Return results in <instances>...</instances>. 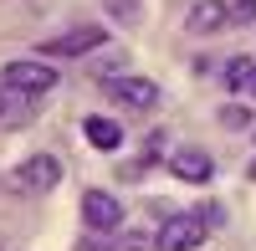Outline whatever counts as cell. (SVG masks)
Here are the masks:
<instances>
[{"mask_svg": "<svg viewBox=\"0 0 256 251\" xmlns=\"http://www.w3.org/2000/svg\"><path fill=\"white\" fill-rule=\"evenodd\" d=\"M251 98H256V82H251Z\"/></svg>", "mask_w": 256, "mask_h": 251, "instance_id": "obj_20", "label": "cell"}, {"mask_svg": "<svg viewBox=\"0 0 256 251\" xmlns=\"http://www.w3.org/2000/svg\"><path fill=\"white\" fill-rule=\"evenodd\" d=\"M26 118H31V98H20V92H10L6 82H0V123L16 128V123H26Z\"/></svg>", "mask_w": 256, "mask_h": 251, "instance_id": "obj_11", "label": "cell"}, {"mask_svg": "<svg viewBox=\"0 0 256 251\" xmlns=\"http://www.w3.org/2000/svg\"><path fill=\"white\" fill-rule=\"evenodd\" d=\"M220 82H226L230 92H246L251 82H256V62L251 56H230L226 67H220Z\"/></svg>", "mask_w": 256, "mask_h": 251, "instance_id": "obj_10", "label": "cell"}, {"mask_svg": "<svg viewBox=\"0 0 256 251\" xmlns=\"http://www.w3.org/2000/svg\"><path fill=\"white\" fill-rule=\"evenodd\" d=\"M82 134H88V144L102 149V154L123 149V123H113L108 113H88V118H82Z\"/></svg>", "mask_w": 256, "mask_h": 251, "instance_id": "obj_9", "label": "cell"}, {"mask_svg": "<svg viewBox=\"0 0 256 251\" xmlns=\"http://www.w3.org/2000/svg\"><path fill=\"white\" fill-rule=\"evenodd\" d=\"M220 123H226L230 134H241V128H251V113H246V108H230V102H226V108H220Z\"/></svg>", "mask_w": 256, "mask_h": 251, "instance_id": "obj_15", "label": "cell"}, {"mask_svg": "<svg viewBox=\"0 0 256 251\" xmlns=\"http://www.w3.org/2000/svg\"><path fill=\"white\" fill-rule=\"evenodd\" d=\"M77 251H108V246H98V241L88 236V241H77Z\"/></svg>", "mask_w": 256, "mask_h": 251, "instance_id": "obj_17", "label": "cell"}, {"mask_svg": "<svg viewBox=\"0 0 256 251\" xmlns=\"http://www.w3.org/2000/svg\"><path fill=\"white\" fill-rule=\"evenodd\" d=\"M102 92H108L113 102H123V108H134V113H154L159 108V82H148V77H102Z\"/></svg>", "mask_w": 256, "mask_h": 251, "instance_id": "obj_4", "label": "cell"}, {"mask_svg": "<svg viewBox=\"0 0 256 251\" xmlns=\"http://www.w3.org/2000/svg\"><path fill=\"white\" fill-rule=\"evenodd\" d=\"M82 220H88V231L113 236L118 226H123V205H118V195H108V190H88V195H82Z\"/></svg>", "mask_w": 256, "mask_h": 251, "instance_id": "obj_5", "label": "cell"}, {"mask_svg": "<svg viewBox=\"0 0 256 251\" xmlns=\"http://www.w3.org/2000/svg\"><path fill=\"white\" fill-rule=\"evenodd\" d=\"M102 41H108V31H102V26H67L62 36H52L41 52H46V56H88V52L102 46Z\"/></svg>", "mask_w": 256, "mask_h": 251, "instance_id": "obj_6", "label": "cell"}, {"mask_svg": "<svg viewBox=\"0 0 256 251\" xmlns=\"http://www.w3.org/2000/svg\"><path fill=\"white\" fill-rule=\"evenodd\" d=\"M102 10H108V20H118V26H138V0H102Z\"/></svg>", "mask_w": 256, "mask_h": 251, "instance_id": "obj_12", "label": "cell"}, {"mask_svg": "<svg viewBox=\"0 0 256 251\" xmlns=\"http://www.w3.org/2000/svg\"><path fill=\"white\" fill-rule=\"evenodd\" d=\"M205 236H210V226L200 210H174V216H164L154 251H195V246H205Z\"/></svg>", "mask_w": 256, "mask_h": 251, "instance_id": "obj_2", "label": "cell"}, {"mask_svg": "<svg viewBox=\"0 0 256 251\" xmlns=\"http://www.w3.org/2000/svg\"><path fill=\"white\" fill-rule=\"evenodd\" d=\"M230 26H256V0H230Z\"/></svg>", "mask_w": 256, "mask_h": 251, "instance_id": "obj_14", "label": "cell"}, {"mask_svg": "<svg viewBox=\"0 0 256 251\" xmlns=\"http://www.w3.org/2000/svg\"><path fill=\"white\" fill-rule=\"evenodd\" d=\"M200 216H205L210 231H220V226H226V205H220V200H205V205H200Z\"/></svg>", "mask_w": 256, "mask_h": 251, "instance_id": "obj_16", "label": "cell"}, {"mask_svg": "<svg viewBox=\"0 0 256 251\" xmlns=\"http://www.w3.org/2000/svg\"><path fill=\"white\" fill-rule=\"evenodd\" d=\"M148 246H154V241H148L144 231H118V236L108 241V251H148Z\"/></svg>", "mask_w": 256, "mask_h": 251, "instance_id": "obj_13", "label": "cell"}, {"mask_svg": "<svg viewBox=\"0 0 256 251\" xmlns=\"http://www.w3.org/2000/svg\"><path fill=\"white\" fill-rule=\"evenodd\" d=\"M0 251H10V246H6V241H0Z\"/></svg>", "mask_w": 256, "mask_h": 251, "instance_id": "obj_19", "label": "cell"}, {"mask_svg": "<svg viewBox=\"0 0 256 251\" xmlns=\"http://www.w3.org/2000/svg\"><path fill=\"white\" fill-rule=\"evenodd\" d=\"M169 170H174L184 184H210V180H216V159H210L205 149H190V144H184V149H174Z\"/></svg>", "mask_w": 256, "mask_h": 251, "instance_id": "obj_8", "label": "cell"}, {"mask_svg": "<svg viewBox=\"0 0 256 251\" xmlns=\"http://www.w3.org/2000/svg\"><path fill=\"white\" fill-rule=\"evenodd\" d=\"M0 82H6L10 92H20V98H46L56 82H62V72L52 67V62H41V56H16V62H6L0 67Z\"/></svg>", "mask_w": 256, "mask_h": 251, "instance_id": "obj_1", "label": "cell"}, {"mask_svg": "<svg viewBox=\"0 0 256 251\" xmlns=\"http://www.w3.org/2000/svg\"><path fill=\"white\" fill-rule=\"evenodd\" d=\"M246 174H251V180H256V159H251V170H246Z\"/></svg>", "mask_w": 256, "mask_h": 251, "instance_id": "obj_18", "label": "cell"}, {"mask_svg": "<svg viewBox=\"0 0 256 251\" xmlns=\"http://www.w3.org/2000/svg\"><path fill=\"white\" fill-rule=\"evenodd\" d=\"M220 26H230V0H195L190 16H184V31L190 36H210Z\"/></svg>", "mask_w": 256, "mask_h": 251, "instance_id": "obj_7", "label": "cell"}, {"mask_svg": "<svg viewBox=\"0 0 256 251\" xmlns=\"http://www.w3.org/2000/svg\"><path fill=\"white\" fill-rule=\"evenodd\" d=\"M10 184L20 195H52L56 184H62V159L56 154H31V159H20L16 170H10Z\"/></svg>", "mask_w": 256, "mask_h": 251, "instance_id": "obj_3", "label": "cell"}]
</instances>
